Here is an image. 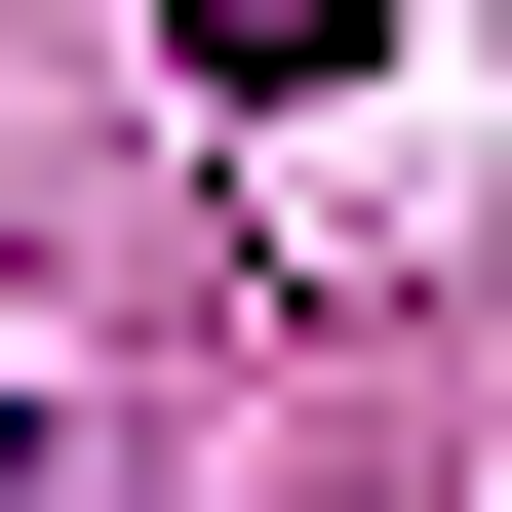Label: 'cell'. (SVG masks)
<instances>
[{
    "label": "cell",
    "mask_w": 512,
    "mask_h": 512,
    "mask_svg": "<svg viewBox=\"0 0 512 512\" xmlns=\"http://www.w3.org/2000/svg\"><path fill=\"white\" fill-rule=\"evenodd\" d=\"M158 40L237 79V119H316V79H355V0H158Z\"/></svg>",
    "instance_id": "cell-1"
},
{
    "label": "cell",
    "mask_w": 512,
    "mask_h": 512,
    "mask_svg": "<svg viewBox=\"0 0 512 512\" xmlns=\"http://www.w3.org/2000/svg\"><path fill=\"white\" fill-rule=\"evenodd\" d=\"M0 512H79V434H40V394H0Z\"/></svg>",
    "instance_id": "cell-2"
}]
</instances>
